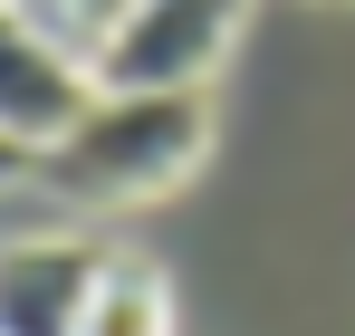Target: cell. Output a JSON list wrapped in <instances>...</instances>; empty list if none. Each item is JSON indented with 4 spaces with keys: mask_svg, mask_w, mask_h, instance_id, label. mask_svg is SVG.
<instances>
[{
    "mask_svg": "<svg viewBox=\"0 0 355 336\" xmlns=\"http://www.w3.org/2000/svg\"><path fill=\"white\" fill-rule=\"evenodd\" d=\"M202 144H211L202 87H182V96H87V115L58 144H39L29 192H49L58 212H125V202L173 192L202 164Z\"/></svg>",
    "mask_w": 355,
    "mask_h": 336,
    "instance_id": "6da1fadb",
    "label": "cell"
},
{
    "mask_svg": "<svg viewBox=\"0 0 355 336\" xmlns=\"http://www.w3.org/2000/svg\"><path fill=\"white\" fill-rule=\"evenodd\" d=\"M240 10L250 0H135L116 19V39L96 49L87 87L96 96H182V87H211V67L240 39Z\"/></svg>",
    "mask_w": 355,
    "mask_h": 336,
    "instance_id": "7a4b0ae2",
    "label": "cell"
},
{
    "mask_svg": "<svg viewBox=\"0 0 355 336\" xmlns=\"http://www.w3.org/2000/svg\"><path fill=\"white\" fill-rule=\"evenodd\" d=\"M106 279V250L77 230H10L0 240V336H77Z\"/></svg>",
    "mask_w": 355,
    "mask_h": 336,
    "instance_id": "3957f363",
    "label": "cell"
},
{
    "mask_svg": "<svg viewBox=\"0 0 355 336\" xmlns=\"http://www.w3.org/2000/svg\"><path fill=\"white\" fill-rule=\"evenodd\" d=\"M87 96H96L87 67L58 58L19 10H10V0H0V125H10L19 144H58L67 125L87 115Z\"/></svg>",
    "mask_w": 355,
    "mask_h": 336,
    "instance_id": "277c9868",
    "label": "cell"
},
{
    "mask_svg": "<svg viewBox=\"0 0 355 336\" xmlns=\"http://www.w3.org/2000/svg\"><path fill=\"white\" fill-rule=\"evenodd\" d=\"M77 336H173V298H164V279H154L144 260H116V250H106V279H96V298H87Z\"/></svg>",
    "mask_w": 355,
    "mask_h": 336,
    "instance_id": "5b68a950",
    "label": "cell"
},
{
    "mask_svg": "<svg viewBox=\"0 0 355 336\" xmlns=\"http://www.w3.org/2000/svg\"><path fill=\"white\" fill-rule=\"evenodd\" d=\"M10 10H19V19H29V29H39V39H49L58 58L96 67V49L116 39V19L135 10V0H10Z\"/></svg>",
    "mask_w": 355,
    "mask_h": 336,
    "instance_id": "8992f818",
    "label": "cell"
},
{
    "mask_svg": "<svg viewBox=\"0 0 355 336\" xmlns=\"http://www.w3.org/2000/svg\"><path fill=\"white\" fill-rule=\"evenodd\" d=\"M29 173H39V144H19V135L0 125V192H19Z\"/></svg>",
    "mask_w": 355,
    "mask_h": 336,
    "instance_id": "52a82bcc",
    "label": "cell"
}]
</instances>
